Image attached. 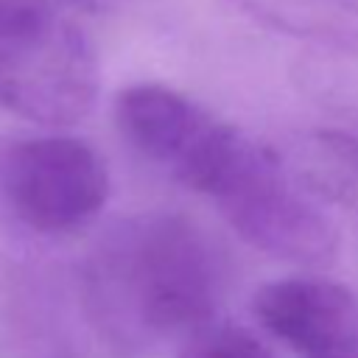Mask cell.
I'll list each match as a JSON object with an SVG mask.
<instances>
[{
	"label": "cell",
	"instance_id": "6da1fadb",
	"mask_svg": "<svg viewBox=\"0 0 358 358\" xmlns=\"http://www.w3.org/2000/svg\"><path fill=\"white\" fill-rule=\"evenodd\" d=\"M227 288L215 241L179 213H140L109 227L84 266L95 330L129 355L182 341L213 319Z\"/></svg>",
	"mask_w": 358,
	"mask_h": 358
},
{
	"label": "cell",
	"instance_id": "7a4b0ae2",
	"mask_svg": "<svg viewBox=\"0 0 358 358\" xmlns=\"http://www.w3.org/2000/svg\"><path fill=\"white\" fill-rule=\"evenodd\" d=\"M126 143L185 187L213 199L252 137L165 84H131L115 98Z\"/></svg>",
	"mask_w": 358,
	"mask_h": 358
},
{
	"label": "cell",
	"instance_id": "3957f363",
	"mask_svg": "<svg viewBox=\"0 0 358 358\" xmlns=\"http://www.w3.org/2000/svg\"><path fill=\"white\" fill-rule=\"evenodd\" d=\"M98 95V56L70 17L50 11L34 25L0 34V109L42 126H70Z\"/></svg>",
	"mask_w": 358,
	"mask_h": 358
},
{
	"label": "cell",
	"instance_id": "277c9868",
	"mask_svg": "<svg viewBox=\"0 0 358 358\" xmlns=\"http://www.w3.org/2000/svg\"><path fill=\"white\" fill-rule=\"evenodd\" d=\"M213 201L249 246L274 260L319 268L338 252V235L330 218L257 140Z\"/></svg>",
	"mask_w": 358,
	"mask_h": 358
},
{
	"label": "cell",
	"instance_id": "5b68a950",
	"mask_svg": "<svg viewBox=\"0 0 358 358\" xmlns=\"http://www.w3.org/2000/svg\"><path fill=\"white\" fill-rule=\"evenodd\" d=\"M0 190L22 224L64 235L103 210L109 173L101 154L78 137H28L3 151Z\"/></svg>",
	"mask_w": 358,
	"mask_h": 358
},
{
	"label": "cell",
	"instance_id": "8992f818",
	"mask_svg": "<svg viewBox=\"0 0 358 358\" xmlns=\"http://www.w3.org/2000/svg\"><path fill=\"white\" fill-rule=\"evenodd\" d=\"M252 313L296 358H358V296L341 282L308 274L266 282Z\"/></svg>",
	"mask_w": 358,
	"mask_h": 358
},
{
	"label": "cell",
	"instance_id": "52a82bcc",
	"mask_svg": "<svg viewBox=\"0 0 358 358\" xmlns=\"http://www.w3.org/2000/svg\"><path fill=\"white\" fill-rule=\"evenodd\" d=\"M255 14L302 34L358 42V0H241Z\"/></svg>",
	"mask_w": 358,
	"mask_h": 358
},
{
	"label": "cell",
	"instance_id": "ba28073f",
	"mask_svg": "<svg viewBox=\"0 0 358 358\" xmlns=\"http://www.w3.org/2000/svg\"><path fill=\"white\" fill-rule=\"evenodd\" d=\"M176 358H274V352L252 330L210 319L179 341Z\"/></svg>",
	"mask_w": 358,
	"mask_h": 358
},
{
	"label": "cell",
	"instance_id": "9c48e42d",
	"mask_svg": "<svg viewBox=\"0 0 358 358\" xmlns=\"http://www.w3.org/2000/svg\"><path fill=\"white\" fill-rule=\"evenodd\" d=\"M56 11L53 0H0V34L20 31Z\"/></svg>",
	"mask_w": 358,
	"mask_h": 358
}]
</instances>
